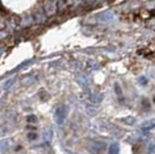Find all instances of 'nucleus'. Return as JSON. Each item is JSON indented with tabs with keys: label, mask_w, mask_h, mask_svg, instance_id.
<instances>
[{
	"label": "nucleus",
	"mask_w": 155,
	"mask_h": 154,
	"mask_svg": "<svg viewBox=\"0 0 155 154\" xmlns=\"http://www.w3.org/2000/svg\"><path fill=\"white\" fill-rule=\"evenodd\" d=\"M44 9H45V13L48 15H52V14L56 13V11H57V5L53 1H51V0H48L44 4Z\"/></svg>",
	"instance_id": "obj_1"
},
{
	"label": "nucleus",
	"mask_w": 155,
	"mask_h": 154,
	"mask_svg": "<svg viewBox=\"0 0 155 154\" xmlns=\"http://www.w3.org/2000/svg\"><path fill=\"white\" fill-rule=\"evenodd\" d=\"M154 126H155V119L149 121V122H146L143 124V129H153Z\"/></svg>",
	"instance_id": "obj_2"
},
{
	"label": "nucleus",
	"mask_w": 155,
	"mask_h": 154,
	"mask_svg": "<svg viewBox=\"0 0 155 154\" xmlns=\"http://www.w3.org/2000/svg\"><path fill=\"white\" fill-rule=\"evenodd\" d=\"M148 151H149V152H152V153H154V152H155V144H153V145L149 147Z\"/></svg>",
	"instance_id": "obj_3"
}]
</instances>
